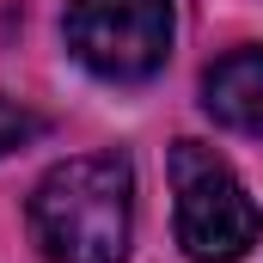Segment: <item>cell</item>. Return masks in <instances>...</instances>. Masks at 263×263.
Masks as SVG:
<instances>
[{
  "mask_svg": "<svg viewBox=\"0 0 263 263\" xmlns=\"http://www.w3.org/2000/svg\"><path fill=\"white\" fill-rule=\"evenodd\" d=\"M135 233V165L123 153H80L31 190V239L49 263H123Z\"/></svg>",
  "mask_w": 263,
  "mask_h": 263,
  "instance_id": "obj_1",
  "label": "cell"
},
{
  "mask_svg": "<svg viewBox=\"0 0 263 263\" xmlns=\"http://www.w3.org/2000/svg\"><path fill=\"white\" fill-rule=\"evenodd\" d=\"M172 196L178 245L190 263H239L263 239V208L239 184V172L202 141H172Z\"/></svg>",
  "mask_w": 263,
  "mask_h": 263,
  "instance_id": "obj_2",
  "label": "cell"
},
{
  "mask_svg": "<svg viewBox=\"0 0 263 263\" xmlns=\"http://www.w3.org/2000/svg\"><path fill=\"white\" fill-rule=\"evenodd\" d=\"M62 37L98 80H153L172 55V0H67Z\"/></svg>",
  "mask_w": 263,
  "mask_h": 263,
  "instance_id": "obj_3",
  "label": "cell"
},
{
  "mask_svg": "<svg viewBox=\"0 0 263 263\" xmlns=\"http://www.w3.org/2000/svg\"><path fill=\"white\" fill-rule=\"evenodd\" d=\"M202 110L220 129L263 135V49H233L202 73Z\"/></svg>",
  "mask_w": 263,
  "mask_h": 263,
  "instance_id": "obj_4",
  "label": "cell"
},
{
  "mask_svg": "<svg viewBox=\"0 0 263 263\" xmlns=\"http://www.w3.org/2000/svg\"><path fill=\"white\" fill-rule=\"evenodd\" d=\"M31 135H43V123L25 110V104H12V98H0V153H12V147H25Z\"/></svg>",
  "mask_w": 263,
  "mask_h": 263,
  "instance_id": "obj_5",
  "label": "cell"
}]
</instances>
